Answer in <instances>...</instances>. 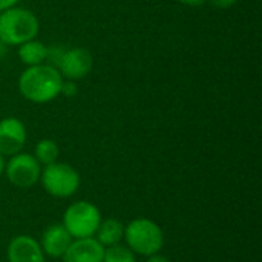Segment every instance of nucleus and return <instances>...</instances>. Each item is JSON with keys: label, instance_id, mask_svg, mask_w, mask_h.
Listing matches in <instances>:
<instances>
[{"label": "nucleus", "instance_id": "5", "mask_svg": "<svg viewBox=\"0 0 262 262\" xmlns=\"http://www.w3.org/2000/svg\"><path fill=\"white\" fill-rule=\"evenodd\" d=\"M45 190L55 198H69L80 187L78 172L66 163H52L45 166L40 175Z\"/></svg>", "mask_w": 262, "mask_h": 262}, {"label": "nucleus", "instance_id": "8", "mask_svg": "<svg viewBox=\"0 0 262 262\" xmlns=\"http://www.w3.org/2000/svg\"><path fill=\"white\" fill-rule=\"evenodd\" d=\"M26 143V127L14 117L0 120V154L12 157L18 154Z\"/></svg>", "mask_w": 262, "mask_h": 262}, {"label": "nucleus", "instance_id": "1", "mask_svg": "<svg viewBox=\"0 0 262 262\" xmlns=\"http://www.w3.org/2000/svg\"><path fill=\"white\" fill-rule=\"evenodd\" d=\"M63 77L60 72L51 64H37L28 66L20 78H18V89L20 94L37 104L49 103L60 95Z\"/></svg>", "mask_w": 262, "mask_h": 262}, {"label": "nucleus", "instance_id": "6", "mask_svg": "<svg viewBox=\"0 0 262 262\" xmlns=\"http://www.w3.org/2000/svg\"><path fill=\"white\" fill-rule=\"evenodd\" d=\"M41 175V164L29 154H15L6 164V177L9 183L18 189L32 187Z\"/></svg>", "mask_w": 262, "mask_h": 262}, {"label": "nucleus", "instance_id": "19", "mask_svg": "<svg viewBox=\"0 0 262 262\" xmlns=\"http://www.w3.org/2000/svg\"><path fill=\"white\" fill-rule=\"evenodd\" d=\"M146 262H170V261H169L166 256L155 253V255H152V256H147V261Z\"/></svg>", "mask_w": 262, "mask_h": 262}, {"label": "nucleus", "instance_id": "21", "mask_svg": "<svg viewBox=\"0 0 262 262\" xmlns=\"http://www.w3.org/2000/svg\"><path fill=\"white\" fill-rule=\"evenodd\" d=\"M3 170H5V160H3V155L0 154V175L3 173Z\"/></svg>", "mask_w": 262, "mask_h": 262}, {"label": "nucleus", "instance_id": "18", "mask_svg": "<svg viewBox=\"0 0 262 262\" xmlns=\"http://www.w3.org/2000/svg\"><path fill=\"white\" fill-rule=\"evenodd\" d=\"M18 0H0V11H5L8 8H12L17 5Z\"/></svg>", "mask_w": 262, "mask_h": 262}, {"label": "nucleus", "instance_id": "4", "mask_svg": "<svg viewBox=\"0 0 262 262\" xmlns=\"http://www.w3.org/2000/svg\"><path fill=\"white\" fill-rule=\"evenodd\" d=\"M101 223L98 207L89 201H78L71 204L63 215V226L75 239L91 238L95 235Z\"/></svg>", "mask_w": 262, "mask_h": 262}, {"label": "nucleus", "instance_id": "20", "mask_svg": "<svg viewBox=\"0 0 262 262\" xmlns=\"http://www.w3.org/2000/svg\"><path fill=\"white\" fill-rule=\"evenodd\" d=\"M181 3H184V5H189V6H200V5H203L206 0H180Z\"/></svg>", "mask_w": 262, "mask_h": 262}, {"label": "nucleus", "instance_id": "7", "mask_svg": "<svg viewBox=\"0 0 262 262\" xmlns=\"http://www.w3.org/2000/svg\"><path fill=\"white\" fill-rule=\"evenodd\" d=\"M92 55L88 49L74 48L69 51H63L55 63V69L66 80H81L92 69Z\"/></svg>", "mask_w": 262, "mask_h": 262}, {"label": "nucleus", "instance_id": "3", "mask_svg": "<svg viewBox=\"0 0 262 262\" xmlns=\"http://www.w3.org/2000/svg\"><path fill=\"white\" fill-rule=\"evenodd\" d=\"M124 241L127 247L141 256H152L161 252L164 235L161 227L147 218H137L124 226Z\"/></svg>", "mask_w": 262, "mask_h": 262}, {"label": "nucleus", "instance_id": "9", "mask_svg": "<svg viewBox=\"0 0 262 262\" xmlns=\"http://www.w3.org/2000/svg\"><path fill=\"white\" fill-rule=\"evenodd\" d=\"M9 262H45L41 246L28 235H18L8 246Z\"/></svg>", "mask_w": 262, "mask_h": 262}, {"label": "nucleus", "instance_id": "14", "mask_svg": "<svg viewBox=\"0 0 262 262\" xmlns=\"http://www.w3.org/2000/svg\"><path fill=\"white\" fill-rule=\"evenodd\" d=\"M34 158L43 164V166H49L52 163L57 161L58 158V146L55 141L52 140H41L35 144V149H34Z\"/></svg>", "mask_w": 262, "mask_h": 262}, {"label": "nucleus", "instance_id": "2", "mask_svg": "<svg viewBox=\"0 0 262 262\" xmlns=\"http://www.w3.org/2000/svg\"><path fill=\"white\" fill-rule=\"evenodd\" d=\"M38 34L37 17L18 6L0 11V41L9 46H18L34 40Z\"/></svg>", "mask_w": 262, "mask_h": 262}, {"label": "nucleus", "instance_id": "11", "mask_svg": "<svg viewBox=\"0 0 262 262\" xmlns=\"http://www.w3.org/2000/svg\"><path fill=\"white\" fill-rule=\"evenodd\" d=\"M72 243V236L64 229L63 224L49 226L41 235V250L51 258H60L69 249Z\"/></svg>", "mask_w": 262, "mask_h": 262}, {"label": "nucleus", "instance_id": "13", "mask_svg": "<svg viewBox=\"0 0 262 262\" xmlns=\"http://www.w3.org/2000/svg\"><path fill=\"white\" fill-rule=\"evenodd\" d=\"M18 58L26 66L41 64L48 58V48L43 43L37 41L35 38L25 41V43L18 45Z\"/></svg>", "mask_w": 262, "mask_h": 262}, {"label": "nucleus", "instance_id": "16", "mask_svg": "<svg viewBox=\"0 0 262 262\" xmlns=\"http://www.w3.org/2000/svg\"><path fill=\"white\" fill-rule=\"evenodd\" d=\"M77 86H75V83L72 81V80H63V83H61V91H60V94H63V95H66V97H74L75 94H77Z\"/></svg>", "mask_w": 262, "mask_h": 262}, {"label": "nucleus", "instance_id": "12", "mask_svg": "<svg viewBox=\"0 0 262 262\" xmlns=\"http://www.w3.org/2000/svg\"><path fill=\"white\" fill-rule=\"evenodd\" d=\"M95 233H97V241L101 246L111 247L120 244V241L124 239V224L115 218L101 220Z\"/></svg>", "mask_w": 262, "mask_h": 262}, {"label": "nucleus", "instance_id": "15", "mask_svg": "<svg viewBox=\"0 0 262 262\" xmlns=\"http://www.w3.org/2000/svg\"><path fill=\"white\" fill-rule=\"evenodd\" d=\"M103 262H137L135 253L127 246H111L104 249V258Z\"/></svg>", "mask_w": 262, "mask_h": 262}, {"label": "nucleus", "instance_id": "10", "mask_svg": "<svg viewBox=\"0 0 262 262\" xmlns=\"http://www.w3.org/2000/svg\"><path fill=\"white\" fill-rule=\"evenodd\" d=\"M61 258L63 262H103L104 246H101L92 236L75 239L71 243L69 249Z\"/></svg>", "mask_w": 262, "mask_h": 262}, {"label": "nucleus", "instance_id": "17", "mask_svg": "<svg viewBox=\"0 0 262 262\" xmlns=\"http://www.w3.org/2000/svg\"><path fill=\"white\" fill-rule=\"evenodd\" d=\"M210 3L215 6V8H220V9H227L230 6H233L236 3V0H210Z\"/></svg>", "mask_w": 262, "mask_h": 262}]
</instances>
